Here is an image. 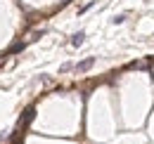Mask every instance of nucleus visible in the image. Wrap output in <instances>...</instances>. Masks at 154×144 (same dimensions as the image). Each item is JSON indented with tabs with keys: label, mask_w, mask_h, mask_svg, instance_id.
Listing matches in <instances>:
<instances>
[{
	"label": "nucleus",
	"mask_w": 154,
	"mask_h": 144,
	"mask_svg": "<svg viewBox=\"0 0 154 144\" xmlns=\"http://www.w3.org/2000/svg\"><path fill=\"white\" fill-rule=\"evenodd\" d=\"M59 71H62V73H66V71H74V64H64V66H62Z\"/></svg>",
	"instance_id": "nucleus-4"
},
{
	"label": "nucleus",
	"mask_w": 154,
	"mask_h": 144,
	"mask_svg": "<svg viewBox=\"0 0 154 144\" xmlns=\"http://www.w3.org/2000/svg\"><path fill=\"white\" fill-rule=\"evenodd\" d=\"M126 19H128V14H116V17L112 19V24H116V26H119V24H123Z\"/></svg>",
	"instance_id": "nucleus-3"
},
{
	"label": "nucleus",
	"mask_w": 154,
	"mask_h": 144,
	"mask_svg": "<svg viewBox=\"0 0 154 144\" xmlns=\"http://www.w3.org/2000/svg\"><path fill=\"white\" fill-rule=\"evenodd\" d=\"M93 66H95V57H88V59L78 62L76 66H74V71H76V73H85V71H90Z\"/></svg>",
	"instance_id": "nucleus-1"
},
{
	"label": "nucleus",
	"mask_w": 154,
	"mask_h": 144,
	"mask_svg": "<svg viewBox=\"0 0 154 144\" xmlns=\"http://www.w3.org/2000/svg\"><path fill=\"white\" fill-rule=\"evenodd\" d=\"M83 40H85V33H83V31L74 33V36H71V47H81V45H83Z\"/></svg>",
	"instance_id": "nucleus-2"
}]
</instances>
